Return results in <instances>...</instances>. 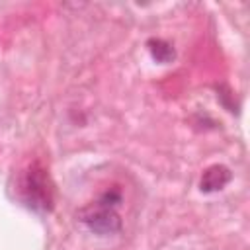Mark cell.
I'll return each mask as SVG.
<instances>
[{
	"instance_id": "3957f363",
	"label": "cell",
	"mask_w": 250,
	"mask_h": 250,
	"mask_svg": "<svg viewBox=\"0 0 250 250\" xmlns=\"http://www.w3.org/2000/svg\"><path fill=\"white\" fill-rule=\"evenodd\" d=\"M230 178H232V174H230V170H229L227 166H223V164H213V166H209V168L203 172L201 182H199V188H201V191H205V193L219 191V189H223V188L230 182Z\"/></svg>"
},
{
	"instance_id": "6da1fadb",
	"label": "cell",
	"mask_w": 250,
	"mask_h": 250,
	"mask_svg": "<svg viewBox=\"0 0 250 250\" xmlns=\"http://www.w3.org/2000/svg\"><path fill=\"white\" fill-rule=\"evenodd\" d=\"M119 193H105L96 205H90L80 211V221L96 234H113L121 229V219L115 211Z\"/></svg>"
},
{
	"instance_id": "277c9868",
	"label": "cell",
	"mask_w": 250,
	"mask_h": 250,
	"mask_svg": "<svg viewBox=\"0 0 250 250\" xmlns=\"http://www.w3.org/2000/svg\"><path fill=\"white\" fill-rule=\"evenodd\" d=\"M148 51L158 62H170L174 59V49L162 39H150L148 41Z\"/></svg>"
},
{
	"instance_id": "7a4b0ae2",
	"label": "cell",
	"mask_w": 250,
	"mask_h": 250,
	"mask_svg": "<svg viewBox=\"0 0 250 250\" xmlns=\"http://www.w3.org/2000/svg\"><path fill=\"white\" fill-rule=\"evenodd\" d=\"M21 197L23 201L39 211H49L53 207V186L49 174L39 164H31L21 178Z\"/></svg>"
}]
</instances>
